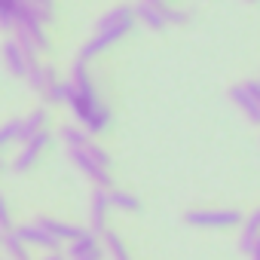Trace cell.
Returning a JSON list of instances; mask_svg holds the SVG:
<instances>
[]
</instances>
